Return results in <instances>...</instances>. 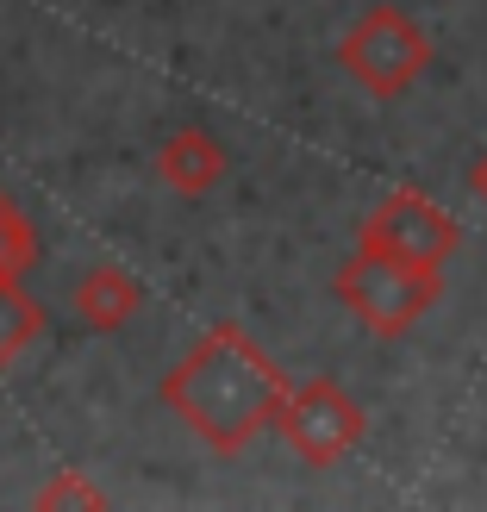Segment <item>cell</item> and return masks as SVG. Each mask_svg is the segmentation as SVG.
I'll return each mask as SVG.
<instances>
[{
  "label": "cell",
  "instance_id": "obj_1",
  "mask_svg": "<svg viewBox=\"0 0 487 512\" xmlns=\"http://www.w3.org/2000/svg\"><path fill=\"white\" fill-rule=\"evenodd\" d=\"M288 388L294 381L275 369V356L244 325L219 319L188 344V356L163 375L157 394L213 456H238L281 419Z\"/></svg>",
  "mask_w": 487,
  "mask_h": 512
},
{
  "label": "cell",
  "instance_id": "obj_2",
  "mask_svg": "<svg viewBox=\"0 0 487 512\" xmlns=\"http://www.w3.org/2000/svg\"><path fill=\"white\" fill-rule=\"evenodd\" d=\"M331 294H338V306L369 338H406V331L444 300V269H419V263H400V256L356 250L350 263L331 275Z\"/></svg>",
  "mask_w": 487,
  "mask_h": 512
},
{
  "label": "cell",
  "instance_id": "obj_3",
  "mask_svg": "<svg viewBox=\"0 0 487 512\" xmlns=\"http://www.w3.org/2000/svg\"><path fill=\"white\" fill-rule=\"evenodd\" d=\"M338 69L375 100H400L431 69V38L406 7H369L338 38Z\"/></svg>",
  "mask_w": 487,
  "mask_h": 512
},
{
  "label": "cell",
  "instance_id": "obj_4",
  "mask_svg": "<svg viewBox=\"0 0 487 512\" xmlns=\"http://www.w3.org/2000/svg\"><path fill=\"white\" fill-rule=\"evenodd\" d=\"M275 431L288 438V450L300 456V463L331 469V463H344V456L369 438V413H363V400H356L344 381L313 375V381H294L288 388Z\"/></svg>",
  "mask_w": 487,
  "mask_h": 512
},
{
  "label": "cell",
  "instance_id": "obj_5",
  "mask_svg": "<svg viewBox=\"0 0 487 512\" xmlns=\"http://www.w3.org/2000/svg\"><path fill=\"white\" fill-rule=\"evenodd\" d=\"M356 250L400 256V263H419V269H444L450 256L463 250V225H456L431 194L394 188L363 225H356Z\"/></svg>",
  "mask_w": 487,
  "mask_h": 512
},
{
  "label": "cell",
  "instance_id": "obj_6",
  "mask_svg": "<svg viewBox=\"0 0 487 512\" xmlns=\"http://www.w3.org/2000/svg\"><path fill=\"white\" fill-rule=\"evenodd\" d=\"M225 169H232V157H225V144L207 132V125H175V132L157 144V182L175 188V194H213L225 182Z\"/></svg>",
  "mask_w": 487,
  "mask_h": 512
},
{
  "label": "cell",
  "instance_id": "obj_7",
  "mask_svg": "<svg viewBox=\"0 0 487 512\" xmlns=\"http://www.w3.org/2000/svg\"><path fill=\"white\" fill-rule=\"evenodd\" d=\"M144 313V281L132 269H113V263H94L75 281V319L88 331H119Z\"/></svg>",
  "mask_w": 487,
  "mask_h": 512
},
{
  "label": "cell",
  "instance_id": "obj_8",
  "mask_svg": "<svg viewBox=\"0 0 487 512\" xmlns=\"http://www.w3.org/2000/svg\"><path fill=\"white\" fill-rule=\"evenodd\" d=\"M38 338H44V306L19 281H0V369H13Z\"/></svg>",
  "mask_w": 487,
  "mask_h": 512
},
{
  "label": "cell",
  "instance_id": "obj_9",
  "mask_svg": "<svg viewBox=\"0 0 487 512\" xmlns=\"http://www.w3.org/2000/svg\"><path fill=\"white\" fill-rule=\"evenodd\" d=\"M32 269H38V232L19 200L0 188V281H25Z\"/></svg>",
  "mask_w": 487,
  "mask_h": 512
},
{
  "label": "cell",
  "instance_id": "obj_10",
  "mask_svg": "<svg viewBox=\"0 0 487 512\" xmlns=\"http://www.w3.org/2000/svg\"><path fill=\"white\" fill-rule=\"evenodd\" d=\"M32 506H88V512H100V506H107V494H100L82 469H57V475H50L44 488L32 494Z\"/></svg>",
  "mask_w": 487,
  "mask_h": 512
},
{
  "label": "cell",
  "instance_id": "obj_11",
  "mask_svg": "<svg viewBox=\"0 0 487 512\" xmlns=\"http://www.w3.org/2000/svg\"><path fill=\"white\" fill-rule=\"evenodd\" d=\"M469 188H475V200L487 207V150H481V157H475V169H469Z\"/></svg>",
  "mask_w": 487,
  "mask_h": 512
}]
</instances>
